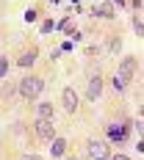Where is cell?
I'll return each mask as SVG.
<instances>
[{
  "label": "cell",
  "instance_id": "cell-1",
  "mask_svg": "<svg viewBox=\"0 0 144 160\" xmlns=\"http://www.w3.org/2000/svg\"><path fill=\"white\" fill-rule=\"evenodd\" d=\"M42 88H45V80L42 78H22L19 86H17V91H19L22 99H36L42 94Z\"/></svg>",
  "mask_w": 144,
  "mask_h": 160
},
{
  "label": "cell",
  "instance_id": "cell-2",
  "mask_svg": "<svg viewBox=\"0 0 144 160\" xmlns=\"http://www.w3.org/2000/svg\"><path fill=\"white\" fill-rule=\"evenodd\" d=\"M133 75H136V58H125V61L119 64V69H116V80H119L122 86H128L130 80H133Z\"/></svg>",
  "mask_w": 144,
  "mask_h": 160
},
{
  "label": "cell",
  "instance_id": "cell-3",
  "mask_svg": "<svg viewBox=\"0 0 144 160\" xmlns=\"http://www.w3.org/2000/svg\"><path fill=\"white\" fill-rule=\"evenodd\" d=\"M108 144L100 141V138H92L89 141V160H108Z\"/></svg>",
  "mask_w": 144,
  "mask_h": 160
},
{
  "label": "cell",
  "instance_id": "cell-4",
  "mask_svg": "<svg viewBox=\"0 0 144 160\" xmlns=\"http://www.w3.org/2000/svg\"><path fill=\"white\" fill-rule=\"evenodd\" d=\"M36 138H39V141H53V138H56V130H53V122H50V119H36Z\"/></svg>",
  "mask_w": 144,
  "mask_h": 160
},
{
  "label": "cell",
  "instance_id": "cell-5",
  "mask_svg": "<svg viewBox=\"0 0 144 160\" xmlns=\"http://www.w3.org/2000/svg\"><path fill=\"white\" fill-rule=\"evenodd\" d=\"M100 94H103V78H100V75H94V78L89 80V88H86V97H89V99L94 102V99H97Z\"/></svg>",
  "mask_w": 144,
  "mask_h": 160
},
{
  "label": "cell",
  "instance_id": "cell-6",
  "mask_svg": "<svg viewBox=\"0 0 144 160\" xmlns=\"http://www.w3.org/2000/svg\"><path fill=\"white\" fill-rule=\"evenodd\" d=\"M64 108H67V113L78 111V94H75L72 88H64Z\"/></svg>",
  "mask_w": 144,
  "mask_h": 160
},
{
  "label": "cell",
  "instance_id": "cell-7",
  "mask_svg": "<svg viewBox=\"0 0 144 160\" xmlns=\"http://www.w3.org/2000/svg\"><path fill=\"white\" fill-rule=\"evenodd\" d=\"M64 152H67V141L64 138H53V141H50V155H53V158H64Z\"/></svg>",
  "mask_w": 144,
  "mask_h": 160
},
{
  "label": "cell",
  "instance_id": "cell-8",
  "mask_svg": "<svg viewBox=\"0 0 144 160\" xmlns=\"http://www.w3.org/2000/svg\"><path fill=\"white\" fill-rule=\"evenodd\" d=\"M125 135H128V130L122 127V124H119V127H116V124L108 127V138H114V141H125Z\"/></svg>",
  "mask_w": 144,
  "mask_h": 160
},
{
  "label": "cell",
  "instance_id": "cell-9",
  "mask_svg": "<svg viewBox=\"0 0 144 160\" xmlns=\"http://www.w3.org/2000/svg\"><path fill=\"white\" fill-rule=\"evenodd\" d=\"M33 61H36V50H28V52H22V55L17 58V64H19V66H31Z\"/></svg>",
  "mask_w": 144,
  "mask_h": 160
},
{
  "label": "cell",
  "instance_id": "cell-10",
  "mask_svg": "<svg viewBox=\"0 0 144 160\" xmlns=\"http://www.w3.org/2000/svg\"><path fill=\"white\" fill-rule=\"evenodd\" d=\"M0 94H3V99H6V102H8V99H14V97H17V86H11V83H6Z\"/></svg>",
  "mask_w": 144,
  "mask_h": 160
},
{
  "label": "cell",
  "instance_id": "cell-11",
  "mask_svg": "<svg viewBox=\"0 0 144 160\" xmlns=\"http://www.w3.org/2000/svg\"><path fill=\"white\" fill-rule=\"evenodd\" d=\"M50 116H53V105L50 102H42L39 105V119H50Z\"/></svg>",
  "mask_w": 144,
  "mask_h": 160
},
{
  "label": "cell",
  "instance_id": "cell-12",
  "mask_svg": "<svg viewBox=\"0 0 144 160\" xmlns=\"http://www.w3.org/2000/svg\"><path fill=\"white\" fill-rule=\"evenodd\" d=\"M94 14H103V17H114V8H108V6H94Z\"/></svg>",
  "mask_w": 144,
  "mask_h": 160
},
{
  "label": "cell",
  "instance_id": "cell-13",
  "mask_svg": "<svg viewBox=\"0 0 144 160\" xmlns=\"http://www.w3.org/2000/svg\"><path fill=\"white\" fill-rule=\"evenodd\" d=\"M133 31L139 33V36L144 33V22H141V17H136V19H133Z\"/></svg>",
  "mask_w": 144,
  "mask_h": 160
},
{
  "label": "cell",
  "instance_id": "cell-14",
  "mask_svg": "<svg viewBox=\"0 0 144 160\" xmlns=\"http://www.w3.org/2000/svg\"><path fill=\"white\" fill-rule=\"evenodd\" d=\"M6 72H8V58L0 55V78H6Z\"/></svg>",
  "mask_w": 144,
  "mask_h": 160
},
{
  "label": "cell",
  "instance_id": "cell-15",
  "mask_svg": "<svg viewBox=\"0 0 144 160\" xmlns=\"http://www.w3.org/2000/svg\"><path fill=\"white\" fill-rule=\"evenodd\" d=\"M108 47H111V52H116V50L122 47V39H119V36H116V39H111V42H108Z\"/></svg>",
  "mask_w": 144,
  "mask_h": 160
},
{
  "label": "cell",
  "instance_id": "cell-16",
  "mask_svg": "<svg viewBox=\"0 0 144 160\" xmlns=\"http://www.w3.org/2000/svg\"><path fill=\"white\" fill-rule=\"evenodd\" d=\"M50 31H56V25H53L50 19H47V22H42V33H50Z\"/></svg>",
  "mask_w": 144,
  "mask_h": 160
},
{
  "label": "cell",
  "instance_id": "cell-17",
  "mask_svg": "<svg viewBox=\"0 0 144 160\" xmlns=\"http://www.w3.org/2000/svg\"><path fill=\"white\" fill-rule=\"evenodd\" d=\"M61 31H67V33H72V22H69V19H64V22H61Z\"/></svg>",
  "mask_w": 144,
  "mask_h": 160
},
{
  "label": "cell",
  "instance_id": "cell-18",
  "mask_svg": "<svg viewBox=\"0 0 144 160\" xmlns=\"http://www.w3.org/2000/svg\"><path fill=\"white\" fill-rule=\"evenodd\" d=\"M19 160H42L39 155H25V158H19Z\"/></svg>",
  "mask_w": 144,
  "mask_h": 160
},
{
  "label": "cell",
  "instance_id": "cell-19",
  "mask_svg": "<svg viewBox=\"0 0 144 160\" xmlns=\"http://www.w3.org/2000/svg\"><path fill=\"white\" fill-rule=\"evenodd\" d=\"M114 160H128V158H125V155H116V158H114Z\"/></svg>",
  "mask_w": 144,
  "mask_h": 160
},
{
  "label": "cell",
  "instance_id": "cell-20",
  "mask_svg": "<svg viewBox=\"0 0 144 160\" xmlns=\"http://www.w3.org/2000/svg\"><path fill=\"white\" fill-rule=\"evenodd\" d=\"M67 160H78V158H67Z\"/></svg>",
  "mask_w": 144,
  "mask_h": 160
},
{
  "label": "cell",
  "instance_id": "cell-21",
  "mask_svg": "<svg viewBox=\"0 0 144 160\" xmlns=\"http://www.w3.org/2000/svg\"><path fill=\"white\" fill-rule=\"evenodd\" d=\"M50 3H58V0H50Z\"/></svg>",
  "mask_w": 144,
  "mask_h": 160
}]
</instances>
